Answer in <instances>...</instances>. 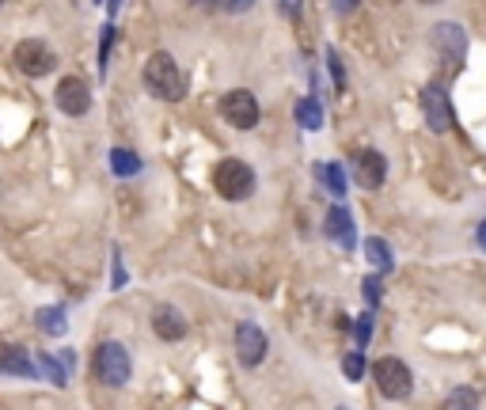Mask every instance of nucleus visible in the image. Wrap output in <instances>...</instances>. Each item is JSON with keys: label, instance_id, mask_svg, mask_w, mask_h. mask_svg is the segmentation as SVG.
I'll list each match as a JSON object with an SVG mask.
<instances>
[{"label": "nucleus", "instance_id": "3", "mask_svg": "<svg viewBox=\"0 0 486 410\" xmlns=\"http://www.w3.org/2000/svg\"><path fill=\"white\" fill-rule=\"evenodd\" d=\"M213 191L224 201H243L255 191V171L243 164V160H221L213 167Z\"/></svg>", "mask_w": 486, "mask_h": 410}, {"label": "nucleus", "instance_id": "17", "mask_svg": "<svg viewBox=\"0 0 486 410\" xmlns=\"http://www.w3.org/2000/svg\"><path fill=\"white\" fill-rule=\"evenodd\" d=\"M297 122L304 125V130H323V107H319V99H312V96H308V99H300L297 103Z\"/></svg>", "mask_w": 486, "mask_h": 410}, {"label": "nucleus", "instance_id": "8", "mask_svg": "<svg viewBox=\"0 0 486 410\" xmlns=\"http://www.w3.org/2000/svg\"><path fill=\"white\" fill-rule=\"evenodd\" d=\"M422 115H426V125L433 133H448L452 130L456 115H452V99H448V91L441 84H430L422 91Z\"/></svg>", "mask_w": 486, "mask_h": 410}, {"label": "nucleus", "instance_id": "2", "mask_svg": "<svg viewBox=\"0 0 486 410\" xmlns=\"http://www.w3.org/2000/svg\"><path fill=\"white\" fill-rule=\"evenodd\" d=\"M91 369H95V380H100V384L122 388L129 380V372H134V361H129V350L122 342H100Z\"/></svg>", "mask_w": 486, "mask_h": 410}, {"label": "nucleus", "instance_id": "29", "mask_svg": "<svg viewBox=\"0 0 486 410\" xmlns=\"http://www.w3.org/2000/svg\"><path fill=\"white\" fill-rule=\"evenodd\" d=\"M338 410H346V406H338Z\"/></svg>", "mask_w": 486, "mask_h": 410}, {"label": "nucleus", "instance_id": "7", "mask_svg": "<svg viewBox=\"0 0 486 410\" xmlns=\"http://www.w3.org/2000/svg\"><path fill=\"white\" fill-rule=\"evenodd\" d=\"M221 118L229 125H236V130H255L258 125V99L251 96V91L236 88L221 99Z\"/></svg>", "mask_w": 486, "mask_h": 410}, {"label": "nucleus", "instance_id": "23", "mask_svg": "<svg viewBox=\"0 0 486 410\" xmlns=\"http://www.w3.org/2000/svg\"><path fill=\"white\" fill-rule=\"evenodd\" d=\"M343 372L350 376V380H361L365 376V354H346L343 357Z\"/></svg>", "mask_w": 486, "mask_h": 410}, {"label": "nucleus", "instance_id": "26", "mask_svg": "<svg viewBox=\"0 0 486 410\" xmlns=\"http://www.w3.org/2000/svg\"><path fill=\"white\" fill-rule=\"evenodd\" d=\"M110 42H115V27H103V38H100V46H103V50H100V61H103V65H107V57H110Z\"/></svg>", "mask_w": 486, "mask_h": 410}, {"label": "nucleus", "instance_id": "13", "mask_svg": "<svg viewBox=\"0 0 486 410\" xmlns=\"http://www.w3.org/2000/svg\"><path fill=\"white\" fill-rule=\"evenodd\" d=\"M152 330L164 342H179L183 335H187V320H183V312H175L171 304H160L156 312H152Z\"/></svg>", "mask_w": 486, "mask_h": 410}, {"label": "nucleus", "instance_id": "16", "mask_svg": "<svg viewBox=\"0 0 486 410\" xmlns=\"http://www.w3.org/2000/svg\"><path fill=\"white\" fill-rule=\"evenodd\" d=\"M110 167H115L118 179H134L141 171V156L129 152V149H115V152H110Z\"/></svg>", "mask_w": 486, "mask_h": 410}, {"label": "nucleus", "instance_id": "5", "mask_svg": "<svg viewBox=\"0 0 486 410\" xmlns=\"http://www.w3.org/2000/svg\"><path fill=\"white\" fill-rule=\"evenodd\" d=\"M54 103L61 115L69 118H84L91 110V88L80 81V76H61L57 81V91H54Z\"/></svg>", "mask_w": 486, "mask_h": 410}, {"label": "nucleus", "instance_id": "21", "mask_svg": "<svg viewBox=\"0 0 486 410\" xmlns=\"http://www.w3.org/2000/svg\"><path fill=\"white\" fill-rule=\"evenodd\" d=\"M475 406H479V391H472V388H456L445 403V410H475Z\"/></svg>", "mask_w": 486, "mask_h": 410}, {"label": "nucleus", "instance_id": "28", "mask_svg": "<svg viewBox=\"0 0 486 410\" xmlns=\"http://www.w3.org/2000/svg\"><path fill=\"white\" fill-rule=\"evenodd\" d=\"M479 247L486 251V220H482V225H479Z\"/></svg>", "mask_w": 486, "mask_h": 410}, {"label": "nucleus", "instance_id": "18", "mask_svg": "<svg viewBox=\"0 0 486 410\" xmlns=\"http://www.w3.org/2000/svg\"><path fill=\"white\" fill-rule=\"evenodd\" d=\"M35 323H39V330L42 335H65V312L61 308H39L35 312Z\"/></svg>", "mask_w": 486, "mask_h": 410}, {"label": "nucleus", "instance_id": "27", "mask_svg": "<svg viewBox=\"0 0 486 410\" xmlns=\"http://www.w3.org/2000/svg\"><path fill=\"white\" fill-rule=\"evenodd\" d=\"M110 286L122 289L126 286V266H122V251H115V278H110Z\"/></svg>", "mask_w": 486, "mask_h": 410}, {"label": "nucleus", "instance_id": "12", "mask_svg": "<svg viewBox=\"0 0 486 410\" xmlns=\"http://www.w3.org/2000/svg\"><path fill=\"white\" fill-rule=\"evenodd\" d=\"M323 228H327V240L331 243H338L343 251H350L353 243H358V228H353V217H350V209L346 205H334V209L327 213V220H323Z\"/></svg>", "mask_w": 486, "mask_h": 410}, {"label": "nucleus", "instance_id": "15", "mask_svg": "<svg viewBox=\"0 0 486 410\" xmlns=\"http://www.w3.org/2000/svg\"><path fill=\"white\" fill-rule=\"evenodd\" d=\"M365 259H369L372 266H377V274H387V270L395 266L392 247H387V243L380 240V235H369V240H365Z\"/></svg>", "mask_w": 486, "mask_h": 410}, {"label": "nucleus", "instance_id": "19", "mask_svg": "<svg viewBox=\"0 0 486 410\" xmlns=\"http://www.w3.org/2000/svg\"><path fill=\"white\" fill-rule=\"evenodd\" d=\"M316 175L331 186V194H334V198H343V194H346V175H343V167H338V164H319V167H316Z\"/></svg>", "mask_w": 486, "mask_h": 410}, {"label": "nucleus", "instance_id": "4", "mask_svg": "<svg viewBox=\"0 0 486 410\" xmlns=\"http://www.w3.org/2000/svg\"><path fill=\"white\" fill-rule=\"evenodd\" d=\"M372 380H377L384 399H395V403L407 399L414 391V376H411V369L403 365L399 357H380L377 365H372Z\"/></svg>", "mask_w": 486, "mask_h": 410}, {"label": "nucleus", "instance_id": "11", "mask_svg": "<svg viewBox=\"0 0 486 410\" xmlns=\"http://www.w3.org/2000/svg\"><path fill=\"white\" fill-rule=\"evenodd\" d=\"M353 179H358V186H365V191H377L387 179V160L372 149L358 152V160H353Z\"/></svg>", "mask_w": 486, "mask_h": 410}, {"label": "nucleus", "instance_id": "14", "mask_svg": "<svg viewBox=\"0 0 486 410\" xmlns=\"http://www.w3.org/2000/svg\"><path fill=\"white\" fill-rule=\"evenodd\" d=\"M0 376H39V365L20 346H0Z\"/></svg>", "mask_w": 486, "mask_h": 410}, {"label": "nucleus", "instance_id": "6", "mask_svg": "<svg viewBox=\"0 0 486 410\" xmlns=\"http://www.w3.org/2000/svg\"><path fill=\"white\" fill-rule=\"evenodd\" d=\"M15 65H20V73L23 76H46V73H54V65H57V57H54V50L46 46L42 38H27V42H20L15 46Z\"/></svg>", "mask_w": 486, "mask_h": 410}, {"label": "nucleus", "instance_id": "1", "mask_svg": "<svg viewBox=\"0 0 486 410\" xmlns=\"http://www.w3.org/2000/svg\"><path fill=\"white\" fill-rule=\"evenodd\" d=\"M144 88H149L156 99H168V103L187 96V81H183L179 65L171 61V54L160 50V54H152L149 61H144Z\"/></svg>", "mask_w": 486, "mask_h": 410}, {"label": "nucleus", "instance_id": "25", "mask_svg": "<svg viewBox=\"0 0 486 410\" xmlns=\"http://www.w3.org/2000/svg\"><path fill=\"white\" fill-rule=\"evenodd\" d=\"M327 69H331V76H334V88H343V84H346V73H343V61H338L334 50L327 54Z\"/></svg>", "mask_w": 486, "mask_h": 410}, {"label": "nucleus", "instance_id": "22", "mask_svg": "<svg viewBox=\"0 0 486 410\" xmlns=\"http://www.w3.org/2000/svg\"><path fill=\"white\" fill-rule=\"evenodd\" d=\"M361 293H365V301H369V308H377V304H380V296H384V286H380V274H369V278L361 281Z\"/></svg>", "mask_w": 486, "mask_h": 410}, {"label": "nucleus", "instance_id": "24", "mask_svg": "<svg viewBox=\"0 0 486 410\" xmlns=\"http://www.w3.org/2000/svg\"><path fill=\"white\" fill-rule=\"evenodd\" d=\"M353 335H358V346H369V338H372V315L365 312L358 323H353Z\"/></svg>", "mask_w": 486, "mask_h": 410}, {"label": "nucleus", "instance_id": "20", "mask_svg": "<svg viewBox=\"0 0 486 410\" xmlns=\"http://www.w3.org/2000/svg\"><path fill=\"white\" fill-rule=\"evenodd\" d=\"M39 369L46 372V380H50V384H65V380H69V369H61V361L54 354H39Z\"/></svg>", "mask_w": 486, "mask_h": 410}, {"label": "nucleus", "instance_id": "10", "mask_svg": "<svg viewBox=\"0 0 486 410\" xmlns=\"http://www.w3.org/2000/svg\"><path fill=\"white\" fill-rule=\"evenodd\" d=\"M430 42H433V50L448 61H464V54H467V35L456 23H437L430 30Z\"/></svg>", "mask_w": 486, "mask_h": 410}, {"label": "nucleus", "instance_id": "9", "mask_svg": "<svg viewBox=\"0 0 486 410\" xmlns=\"http://www.w3.org/2000/svg\"><path fill=\"white\" fill-rule=\"evenodd\" d=\"M236 357H239V365H263V357H266V335H263V327L258 323H239L236 327Z\"/></svg>", "mask_w": 486, "mask_h": 410}]
</instances>
